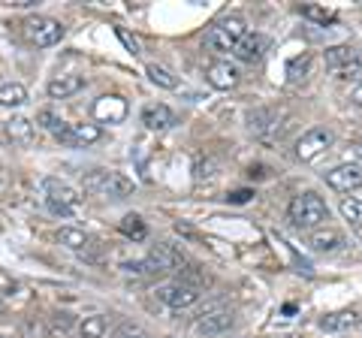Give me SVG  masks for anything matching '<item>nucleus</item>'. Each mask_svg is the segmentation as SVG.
<instances>
[{
	"instance_id": "1",
	"label": "nucleus",
	"mask_w": 362,
	"mask_h": 338,
	"mask_svg": "<svg viewBox=\"0 0 362 338\" xmlns=\"http://www.w3.org/2000/svg\"><path fill=\"white\" fill-rule=\"evenodd\" d=\"M287 215H290V221H293V227H299V230H314V227H320L323 221H329V209H326V202L317 197L314 190H305V194L293 197Z\"/></svg>"
},
{
	"instance_id": "2",
	"label": "nucleus",
	"mask_w": 362,
	"mask_h": 338,
	"mask_svg": "<svg viewBox=\"0 0 362 338\" xmlns=\"http://www.w3.org/2000/svg\"><path fill=\"white\" fill-rule=\"evenodd\" d=\"M85 190L106 199H127L133 194V182L124 173H115V169H94V173L85 175Z\"/></svg>"
},
{
	"instance_id": "3",
	"label": "nucleus",
	"mask_w": 362,
	"mask_h": 338,
	"mask_svg": "<svg viewBox=\"0 0 362 338\" xmlns=\"http://www.w3.org/2000/svg\"><path fill=\"white\" fill-rule=\"evenodd\" d=\"M21 30H25V40L30 42V46H37V49L58 46V42L64 40V33H66L61 21L52 18V16H30V18H25Z\"/></svg>"
},
{
	"instance_id": "4",
	"label": "nucleus",
	"mask_w": 362,
	"mask_h": 338,
	"mask_svg": "<svg viewBox=\"0 0 362 338\" xmlns=\"http://www.w3.org/2000/svg\"><path fill=\"white\" fill-rule=\"evenodd\" d=\"M247 33L245 21L239 16H226L221 21H214L211 30L206 33V49L214 54H223V52H233V46L239 42Z\"/></svg>"
},
{
	"instance_id": "5",
	"label": "nucleus",
	"mask_w": 362,
	"mask_h": 338,
	"mask_svg": "<svg viewBox=\"0 0 362 338\" xmlns=\"http://www.w3.org/2000/svg\"><path fill=\"white\" fill-rule=\"evenodd\" d=\"M42 197H45V206H49L52 215H64V218L73 215L78 209V202H82L78 190L61 182V178H42Z\"/></svg>"
},
{
	"instance_id": "6",
	"label": "nucleus",
	"mask_w": 362,
	"mask_h": 338,
	"mask_svg": "<svg viewBox=\"0 0 362 338\" xmlns=\"http://www.w3.org/2000/svg\"><path fill=\"white\" fill-rule=\"evenodd\" d=\"M332 142H335V136H332L329 127H311V130H305L302 136H299V142H296V157H299L302 163H311V161H317L320 154L329 151Z\"/></svg>"
},
{
	"instance_id": "7",
	"label": "nucleus",
	"mask_w": 362,
	"mask_h": 338,
	"mask_svg": "<svg viewBox=\"0 0 362 338\" xmlns=\"http://www.w3.org/2000/svg\"><path fill=\"white\" fill-rule=\"evenodd\" d=\"M233 308L223 305V302H211V305H206L199 314H197V332L199 335H221L233 326Z\"/></svg>"
},
{
	"instance_id": "8",
	"label": "nucleus",
	"mask_w": 362,
	"mask_h": 338,
	"mask_svg": "<svg viewBox=\"0 0 362 338\" xmlns=\"http://www.w3.org/2000/svg\"><path fill=\"white\" fill-rule=\"evenodd\" d=\"M145 263H148L151 275H163V272H181V266H185V254H181V247L169 245V242H160L154 245L148 257H145Z\"/></svg>"
},
{
	"instance_id": "9",
	"label": "nucleus",
	"mask_w": 362,
	"mask_h": 338,
	"mask_svg": "<svg viewBox=\"0 0 362 338\" xmlns=\"http://www.w3.org/2000/svg\"><path fill=\"white\" fill-rule=\"evenodd\" d=\"M154 296L160 299L163 305H169V308L181 311V308H190V305H197L202 293H199L197 287H187V284H181V281H173V284H163V287H157V290H154Z\"/></svg>"
},
{
	"instance_id": "10",
	"label": "nucleus",
	"mask_w": 362,
	"mask_h": 338,
	"mask_svg": "<svg viewBox=\"0 0 362 338\" xmlns=\"http://www.w3.org/2000/svg\"><path fill=\"white\" fill-rule=\"evenodd\" d=\"M54 139L66 145V148H88V145L103 139V130H100L97 124H66V130Z\"/></svg>"
},
{
	"instance_id": "11",
	"label": "nucleus",
	"mask_w": 362,
	"mask_h": 338,
	"mask_svg": "<svg viewBox=\"0 0 362 338\" xmlns=\"http://www.w3.org/2000/svg\"><path fill=\"white\" fill-rule=\"evenodd\" d=\"M326 185L338 194H350V190L362 187V163H341L332 173H326Z\"/></svg>"
},
{
	"instance_id": "12",
	"label": "nucleus",
	"mask_w": 362,
	"mask_h": 338,
	"mask_svg": "<svg viewBox=\"0 0 362 338\" xmlns=\"http://www.w3.org/2000/svg\"><path fill=\"white\" fill-rule=\"evenodd\" d=\"M90 112H94V118L100 124H121L127 118V100L121 94H103V97H97V103Z\"/></svg>"
},
{
	"instance_id": "13",
	"label": "nucleus",
	"mask_w": 362,
	"mask_h": 338,
	"mask_svg": "<svg viewBox=\"0 0 362 338\" xmlns=\"http://www.w3.org/2000/svg\"><path fill=\"white\" fill-rule=\"evenodd\" d=\"M269 49V40L263 37V33H251L247 30L245 37L233 46V58L235 61H242V64H259L263 61V54Z\"/></svg>"
},
{
	"instance_id": "14",
	"label": "nucleus",
	"mask_w": 362,
	"mask_h": 338,
	"mask_svg": "<svg viewBox=\"0 0 362 338\" xmlns=\"http://www.w3.org/2000/svg\"><path fill=\"white\" fill-rule=\"evenodd\" d=\"M206 78H209L211 88H218V91H230V88L239 85V70H235L230 61H214L206 70Z\"/></svg>"
},
{
	"instance_id": "15",
	"label": "nucleus",
	"mask_w": 362,
	"mask_h": 338,
	"mask_svg": "<svg viewBox=\"0 0 362 338\" xmlns=\"http://www.w3.org/2000/svg\"><path fill=\"white\" fill-rule=\"evenodd\" d=\"M82 88H85V76H78V73H64V76H54L45 91H49L52 100H66V97L78 94Z\"/></svg>"
},
{
	"instance_id": "16",
	"label": "nucleus",
	"mask_w": 362,
	"mask_h": 338,
	"mask_svg": "<svg viewBox=\"0 0 362 338\" xmlns=\"http://www.w3.org/2000/svg\"><path fill=\"white\" fill-rule=\"evenodd\" d=\"M142 124L148 130H169L175 124V112L166 103H151V106L142 109Z\"/></svg>"
},
{
	"instance_id": "17",
	"label": "nucleus",
	"mask_w": 362,
	"mask_h": 338,
	"mask_svg": "<svg viewBox=\"0 0 362 338\" xmlns=\"http://www.w3.org/2000/svg\"><path fill=\"white\" fill-rule=\"evenodd\" d=\"M320 326L323 332H347L359 326V311H332V314H323L320 317Z\"/></svg>"
},
{
	"instance_id": "18",
	"label": "nucleus",
	"mask_w": 362,
	"mask_h": 338,
	"mask_svg": "<svg viewBox=\"0 0 362 338\" xmlns=\"http://www.w3.org/2000/svg\"><path fill=\"white\" fill-rule=\"evenodd\" d=\"M6 136L13 142H18V145H30L33 139H37V124H33L30 118H25V115H16V118L6 121Z\"/></svg>"
},
{
	"instance_id": "19",
	"label": "nucleus",
	"mask_w": 362,
	"mask_h": 338,
	"mask_svg": "<svg viewBox=\"0 0 362 338\" xmlns=\"http://www.w3.org/2000/svg\"><path fill=\"white\" fill-rule=\"evenodd\" d=\"M58 242L64 245V247H70V251H76V254H88L90 247H94V239L85 233V230H76V227H61L58 230Z\"/></svg>"
},
{
	"instance_id": "20",
	"label": "nucleus",
	"mask_w": 362,
	"mask_h": 338,
	"mask_svg": "<svg viewBox=\"0 0 362 338\" xmlns=\"http://www.w3.org/2000/svg\"><path fill=\"white\" fill-rule=\"evenodd\" d=\"M311 245H314V251H320V254H335V251H341L344 247V235L338 233V230H317L311 235Z\"/></svg>"
},
{
	"instance_id": "21",
	"label": "nucleus",
	"mask_w": 362,
	"mask_h": 338,
	"mask_svg": "<svg viewBox=\"0 0 362 338\" xmlns=\"http://www.w3.org/2000/svg\"><path fill=\"white\" fill-rule=\"evenodd\" d=\"M278 124V109H254L251 115H247V127H251L257 136H266V133L275 130Z\"/></svg>"
},
{
	"instance_id": "22",
	"label": "nucleus",
	"mask_w": 362,
	"mask_h": 338,
	"mask_svg": "<svg viewBox=\"0 0 362 338\" xmlns=\"http://www.w3.org/2000/svg\"><path fill=\"white\" fill-rule=\"evenodd\" d=\"M28 103V88L21 82H6L0 85V106L4 109H18Z\"/></svg>"
},
{
	"instance_id": "23",
	"label": "nucleus",
	"mask_w": 362,
	"mask_h": 338,
	"mask_svg": "<svg viewBox=\"0 0 362 338\" xmlns=\"http://www.w3.org/2000/svg\"><path fill=\"white\" fill-rule=\"evenodd\" d=\"M341 215H344V221L354 227L359 235H362V199H356V197H344L341 199Z\"/></svg>"
},
{
	"instance_id": "24",
	"label": "nucleus",
	"mask_w": 362,
	"mask_h": 338,
	"mask_svg": "<svg viewBox=\"0 0 362 338\" xmlns=\"http://www.w3.org/2000/svg\"><path fill=\"white\" fill-rule=\"evenodd\" d=\"M106 335V317L103 314H90L78 323V338H103Z\"/></svg>"
},
{
	"instance_id": "25",
	"label": "nucleus",
	"mask_w": 362,
	"mask_h": 338,
	"mask_svg": "<svg viewBox=\"0 0 362 338\" xmlns=\"http://www.w3.org/2000/svg\"><path fill=\"white\" fill-rule=\"evenodd\" d=\"M37 124L49 130L52 136H61V133L66 130V121L58 115V112H52V109H40V112H37Z\"/></svg>"
},
{
	"instance_id": "26",
	"label": "nucleus",
	"mask_w": 362,
	"mask_h": 338,
	"mask_svg": "<svg viewBox=\"0 0 362 338\" xmlns=\"http://www.w3.org/2000/svg\"><path fill=\"white\" fill-rule=\"evenodd\" d=\"M121 233L127 235L133 242H145V235H148V227H145V221L139 215H127L121 221Z\"/></svg>"
},
{
	"instance_id": "27",
	"label": "nucleus",
	"mask_w": 362,
	"mask_h": 338,
	"mask_svg": "<svg viewBox=\"0 0 362 338\" xmlns=\"http://www.w3.org/2000/svg\"><path fill=\"white\" fill-rule=\"evenodd\" d=\"M356 61V52L350 46H335V49H326V64L335 66V70H341V66L354 64Z\"/></svg>"
},
{
	"instance_id": "28",
	"label": "nucleus",
	"mask_w": 362,
	"mask_h": 338,
	"mask_svg": "<svg viewBox=\"0 0 362 338\" xmlns=\"http://www.w3.org/2000/svg\"><path fill=\"white\" fill-rule=\"evenodd\" d=\"M145 73H148V78H151L154 85L166 88V91H175V88H178V78H175L173 73H169V70H163V66H157V64H148V70H145Z\"/></svg>"
},
{
	"instance_id": "29",
	"label": "nucleus",
	"mask_w": 362,
	"mask_h": 338,
	"mask_svg": "<svg viewBox=\"0 0 362 338\" xmlns=\"http://www.w3.org/2000/svg\"><path fill=\"white\" fill-rule=\"evenodd\" d=\"M112 338H151V335L145 332L139 323H121L118 330L112 332Z\"/></svg>"
},
{
	"instance_id": "30",
	"label": "nucleus",
	"mask_w": 362,
	"mask_h": 338,
	"mask_svg": "<svg viewBox=\"0 0 362 338\" xmlns=\"http://www.w3.org/2000/svg\"><path fill=\"white\" fill-rule=\"evenodd\" d=\"M308 64H311V54H302V58H293L287 64V76L290 78H302L305 73H308Z\"/></svg>"
},
{
	"instance_id": "31",
	"label": "nucleus",
	"mask_w": 362,
	"mask_h": 338,
	"mask_svg": "<svg viewBox=\"0 0 362 338\" xmlns=\"http://www.w3.org/2000/svg\"><path fill=\"white\" fill-rule=\"evenodd\" d=\"M302 16L320 21V25H329V21H335V13H329V9H320V6H302Z\"/></svg>"
},
{
	"instance_id": "32",
	"label": "nucleus",
	"mask_w": 362,
	"mask_h": 338,
	"mask_svg": "<svg viewBox=\"0 0 362 338\" xmlns=\"http://www.w3.org/2000/svg\"><path fill=\"white\" fill-rule=\"evenodd\" d=\"M121 269L127 275H136V278H151V269L145 260H133V263H121Z\"/></svg>"
},
{
	"instance_id": "33",
	"label": "nucleus",
	"mask_w": 362,
	"mask_h": 338,
	"mask_svg": "<svg viewBox=\"0 0 362 338\" xmlns=\"http://www.w3.org/2000/svg\"><path fill=\"white\" fill-rule=\"evenodd\" d=\"M73 330V317H70V314H54V323H52V335H64V332H70Z\"/></svg>"
},
{
	"instance_id": "34",
	"label": "nucleus",
	"mask_w": 362,
	"mask_h": 338,
	"mask_svg": "<svg viewBox=\"0 0 362 338\" xmlns=\"http://www.w3.org/2000/svg\"><path fill=\"white\" fill-rule=\"evenodd\" d=\"M115 33H118V40L124 42V46H127L130 54H139V42H136V37H130V33L124 30V28H115Z\"/></svg>"
},
{
	"instance_id": "35",
	"label": "nucleus",
	"mask_w": 362,
	"mask_h": 338,
	"mask_svg": "<svg viewBox=\"0 0 362 338\" xmlns=\"http://www.w3.org/2000/svg\"><path fill=\"white\" fill-rule=\"evenodd\" d=\"M251 197H254L251 190H235V194H230V199H233V202H247Z\"/></svg>"
},
{
	"instance_id": "36",
	"label": "nucleus",
	"mask_w": 362,
	"mask_h": 338,
	"mask_svg": "<svg viewBox=\"0 0 362 338\" xmlns=\"http://www.w3.org/2000/svg\"><path fill=\"white\" fill-rule=\"evenodd\" d=\"M354 103H356V106H362V82L354 88Z\"/></svg>"
},
{
	"instance_id": "37",
	"label": "nucleus",
	"mask_w": 362,
	"mask_h": 338,
	"mask_svg": "<svg viewBox=\"0 0 362 338\" xmlns=\"http://www.w3.org/2000/svg\"><path fill=\"white\" fill-rule=\"evenodd\" d=\"M354 151H356V154L362 157V142H356V148H354Z\"/></svg>"
},
{
	"instance_id": "38",
	"label": "nucleus",
	"mask_w": 362,
	"mask_h": 338,
	"mask_svg": "<svg viewBox=\"0 0 362 338\" xmlns=\"http://www.w3.org/2000/svg\"><path fill=\"white\" fill-rule=\"evenodd\" d=\"M272 338H296V335H272Z\"/></svg>"
}]
</instances>
